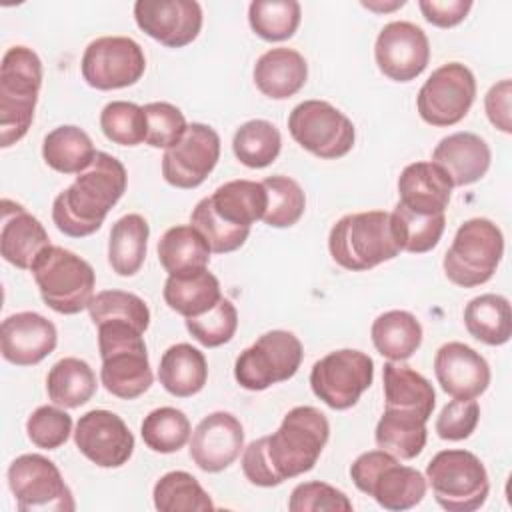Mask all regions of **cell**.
Instances as JSON below:
<instances>
[{"instance_id": "obj_10", "label": "cell", "mask_w": 512, "mask_h": 512, "mask_svg": "<svg viewBox=\"0 0 512 512\" xmlns=\"http://www.w3.org/2000/svg\"><path fill=\"white\" fill-rule=\"evenodd\" d=\"M434 500L448 512H474L490 492L488 472L468 450H442L426 466Z\"/></svg>"}, {"instance_id": "obj_33", "label": "cell", "mask_w": 512, "mask_h": 512, "mask_svg": "<svg viewBox=\"0 0 512 512\" xmlns=\"http://www.w3.org/2000/svg\"><path fill=\"white\" fill-rule=\"evenodd\" d=\"M150 226L140 214L118 218L108 238V262L118 276H134L146 258Z\"/></svg>"}, {"instance_id": "obj_15", "label": "cell", "mask_w": 512, "mask_h": 512, "mask_svg": "<svg viewBox=\"0 0 512 512\" xmlns=\"http://www.w3.org/2000/svg\"><path fill=\"white\" fill-rule=\"evenodd\" d=\"M476 98V78L460 62H448L436 68L422 84L416 106L420 118L436 128L458 124Z\"/></svg>"}, {"instance_id": "obj_21", "label": "cell", "mask_w": 512, "mask_h": 512, "mask_svg": "<svg viewBox=\"0 0 512 512\" xmlns=\"http://www.w3.org/2000/svg\"><path fill=\"white\" fill-rule=\"evenodd\" d=\"M244 450L240 420L224 410L212 412L198 422L190 438V458L204 472H222Z\"/></svg>"}, {"instance_id": "obj_30", "label": "cell", "mask_w": 512, "mask_h": 512, "mask_svg": "<svg viewBox=\"0 0 512 512\" xmlns=\"http://www.w3.org/2000/svg\"><path fill=\"white\" fill-rule=\"evenodd\" d=\"M210 246L192 224L168 228L158 240V260L168 276L198 272L210 264Z\"/></svg>"}, {"instance_id": "obj_18", "label": "cell", "mask_w": 512, "mask_h": 512, "mask_svg": "<svg viewBox=\"0 0 512 512\" xmlns=\"http://www.w3.org/2000/svg\"><path fill=\"white\" fill-rule=\"evenodd\" d=\"M378 70L394 82L418 78L430 62V42L424 30L406 20L386 24L374 44Z\"/></svg>"}, {"instance_id": "obj_35", "label": "cell", "mask_w": 512, "mask_h": 512, "mask_svg": "<svg viewBox=\"0 0 512 512\" xmlns=\"http://www.w3.org/2000/svg\"><path fill=\"white\" fill-rule=\"evenodd\" d=\"M96 156L92 138L78 126L64 124L44 136L42 158L60 174L84 172Z\"/></svg>"}, {"instance_id": "obj_51", "label": "cell", "mask_w": 512, "mask_h": 512, "mask_svg": "<svg viewBox=\"0 0 512 512\" xmlns=\"http://www.w3.org/2000/svg\"><path fill=\"white\" fill-rule=\"evenodd\" d=\"M418 8L432 26L452 28L468 16L472 0H420Z\"/></svg>"}, {"instance_id": "obj_19", "label": "cell", "mask_w": 512, "mask_h": 512, "mask_svg": "<svg viewBox=\"0 0 512 512\" xmlns=\"http://www.w3.org/2000/svg\"><path fill=\"white\" fill-rule=\"evenodd\" d=\"M74 444L84 458L100 468H120L134 452V436L126 422L110 410H90L80 416Z\"/></svg>"}, {"instance_id": "obj_7", "label": "cell", "mask_w": 512, "mask_h": 512, "mask_svg": "<svg viewBox=\"0 0 512 512\" xmlns=\"http://www.w3.org/2000/svg\"><path fill=\"white\" fill-rule=\"evenodd\" d=\"M32 276L42 302L58 314H78L94 298V268L78 254L50 244L32 264Z\"/></svg>"}, {"instance_id": "obj_23", "label": "cell", "mask_w": 512, "mask_h": 512, "mask_svg": "<svg viewBox=\"0 0 512 512\" xmlns=\"http://www.w3.org/2000/svg\"><path fill=\"white\" fill-rule=\"evenodd\" d=\"M56 326L38 312H16L0 326V352L6 362L34 366L54 352Z\"/></svg>"}, {"instance_id": "obj_5", "label": "cell", "mask_w": 512, "mask_h": 512, "mask_svg": "<svg viewBox=\"0 0 512 512\" xmlns=\"http://www.w3.org/2000/svg\"><path fill=\"white\" fill-rule=\"evenodd\" d=\"M42 88V60L32 48L12 46L0 64V146L22 140L34 120Z\"/></svg>"}, {"instance_id": "obj_1", "label": "cell", "mask_w": 512, "mask_h": 512, "mask_svg": "<svg viewBox=\"0 0 512 512\" xmlns=\"http://www.w3.org/2000/svg\"><path fill=\"white\" fill-rule=\"evenodd\" d=\"M328 436V418L318 408L296 406L282 418L276 432L244 448L242 472L254 486H280L316 466Z\"/></svg>"}, {"instance_id": "obj_44", "label": "cell", "mask_w": 512, "mask_h": 512, "mask_svg": "<svg viewBox=\"0 0 512 512\" xmlns=\"http://www.w3.org/2000/svg\"><path fill=\"white\" fill-rule=\"evenodd\" d=\"M100 128L104 136L118 146H138L146 142L144 106L126 100H112L100 112Z\"/></svg>"}, {"instance_id": "obj_46", "label": "cell", "mask_w": 512, "mask_h": 512, "mask_svg": "<svg viewBox=\"0 0 512 512\" xmlns=\"http://www.w3.org/2000/svg\"><path fill=\"white\" fill-rule=\"evenodd\" d=\"M238 328V312L236 306L228 298H220V302L200 316L186 318V330L192 334L196 342L206 348H216L232 340Z\"/></svg>"}, {"instance_id": "obj_25", "label": "cell", "mask_w": 512, "mask_h": 512, "mask_svg": "<svg viewBox=\"0 0 512 512\" xmlns=\"http://www.w3.org/2000/svg\"><path fill=\"white\" fill-rule=\"evenodd\" d=\"M490 160V146L474 132H454L444 136L432 152V162L448 174L452 186H470L478 182L488 172Z\"/></svg>"}, {"instance_id": "obj_17", "label": "cell", "mask_w": 512, "mask_h": 512, "mask_svg": "<svg viewBox=\"0 0 512 512\" xmlns=\"http://www.w3.org/2000/svg\"><path fill=\"white\" fill-rule=\"evenodd\" d=\"M220 158V136L218 132L200 122L188 124L184 136L162 156L164 180L182 190L198 188L208 174L216 168Z\"/></svg>"}, {"instance_id": "obj_2", "label": "cell", "mask_w": 512, "mask_h": 512, "mask_svg": "<svg viewBox=\"0 0 512 512\" xmlns=\"http://www.w3.org/2000/svg\"><path fill=\"white\" fill-rule=\"evenodd\" d=\"M126 186L124 164L112 154L96 152L92 164L54 198L52 220L56 228L70 238L94 234L124 196Z\"/></svg>"}, {"instance_id": "obj_11", "label": "cell", "mask_w": 512, "mask_h": 512, "mask_svg": "<svg viewBox=\"0 0 512 512\" xmlns=\"http://www.w3.org/2000/svg\"><path fill=\"white\" fill-rule=\"evenodd\" d=\"M302 358L304 348L298 336L288 330H270L238 354L234 378L242 388L260 392L290 380L298 372Z\"/></svg>"}, {"instance_id": "obj_45", "label": "cell", "mask_w": 512, "mask_h": 512, "mask_svg": "<svg viewBox=\"0 0 512 512\" xmlns=\"http://www.w3.org/2000/svg\"><path fill=\"white\" fill-rule=\"evenodd\" d=\"M88 314L94 326L108 320L130 322L142 332H146L150 326V310L146 302L140 296L124 290H102L94 294L88 306Z\"/></svg>"}, {"instance_id": "obj_20", "label": "cell", "mask_w": 512, "mask_h": 512, "mask_svg": "<svg viewBox=\"0 0 512 512\" xmlns=\"http://www.w3.org/2000/svg\"><path fill=\"white\" fill-rule=\"evenodd\" d=\"M202 6L196 0H138L134 20L152 40L168 48H184L202 30Z\"/></svg>"}, {"instance_id": "obj_49", "label": "cell", "mask_w": 512, "mask_h": 512, "mask_svg": "<svg viewBox=\"0 0 512 512\" xmlns=\"http://www.w3.org/2000/svg\"><path fill=\"white\" fill-rule=\"evenodd\" d=\"M146 114V144L152 148H170L186 132L188 124L180 108L170 102H150L144 106Z\"/></svg>"}, {"instance_id": "obj_27", "label": "cell", "mask_w": 512, "mask_h": 512, "mask_svg": "<svg viewBox=\"0 0 512 512\" xmlns=\"http://www.w3.org/2000/svg\"><path fill=\"white\" fill-rule=\"evenodd\" d=\"M386 410L414 414L430 420L436 406V392L432 384L414 368L402 362H386L382 372Z\"/></svg>"}, {"instance_id": "obj_48", "label": "cell", "mask_w": 512, "mask_h": 512, "mask_svg": "<svg viewBox=\"0 0 512 512\" xmlns=\"http://www.w3.org/2000/svg\"><path fill=\"white\" fill-rule=\"evenodd\" d=\"M290 512H352L350 498L320 480L298 484L288 500Z\"/></svg>"}, {"instance_id": "obj_38", "label": "cell", "mask_w": 512, "mask_h": 512, "mask_svg": "<svg viewBox=\"0 0 512 512\" xmlns=\"http://www.w3.org/2000/svg\"><path fill=\"white\" fill-rule=\"evenodd\" d=\"M154 506L160 512H208L214 510L210 494L200 486V482L184 472L172 470L164 474L152 490Z\"/></svg>"}, {"instance_id": "obj_26", "label": "cell", "mask_w": 512, "mask_h": 512, "mask_svg": "<svg viewBox=\"0 0 512 512\" xmlns=\"http://www.w3.org/2000/svg\"><path fill=\"white\" fill-rule=\"evenodd\" d=\"M448 174L434 162H412L398 178V204L416 214H444L452 196Z\"/></svg>"}, {"instance_id": "obj_47", "label": "cell", "mask_w": 512, "mask_h": 512, "mask_svg": "<svg viewBox=\"0 0 512 512\" xmlns=\"http://www.w3.org/2000/svg\"><path fill=\"white\" fill-rule=\"evenodd\" d=\"M26 434L30 442L42 450H56L72 434V418L66 410L56 406H40L26 420Z\"/></svg>"}, {"instance_id": "obj_29", "label": "cell", "mask_w": 512, "mask_h": 512, "mask_svg": "<svg viewBox=\"0 0 512 512\" xmlns=\"http://www.w3.org/2000/svg\"><path fill=\"white\" fill-rule=\"evenodd\" d=\"M158 380L162 388L176 398H190L198 394L208 380L204 354L186 342L170 346L160 358Z\"/></svg>"}, {"instance_id": "obj_8", "label": "cell", "mask_w": 512, "mask_h": 512, "mask_svg": "<svg viewBox=\"0 0 512 512\" xmlns=\"http://www.w3.org/2000/svg\"><path fill=\"white\" fill-rule=\"evenodd\" d=\"M354 486L372 496L378 506L390 512L410 510L426 496V478L412 466H404L386 450L360 454L350 466Z\"/></svg>"}, {"instance_id": "obj_24", "label": "cell", "mask_w": 512, "mask_h": 512, "mask_svg": "<svg viewBox=\"0 0 512 512\" xmlns=\"http://www.w3.org/2000/svg\"><path fill=\"white\" fill-rule=\"evenodd\" d=\"M48 246L50 238L42 222L22 204L4 198L0 230L2 258L20 270H30L38 254Z\"/></svg>"}, {"instance_id": "obj_9", "label": "cell", "mask_w": 512, "mask_h": 512, "mask_svg": "<svg viewBox=\"0 0 512 512\" xmlns=\"http://www.w3.org/2000/svg\"><path fill=\"white\" fill-rule=\"evenodd\" d=\"M504 254V236L488 218H470L454 234L444 254L442 266L446 278L462 288L486 284Z\"/></svg>"}, {"instance_id": "obj_14", "label": "cell", "mask_w": 512, "mask_h": 512, "mask_svg": "<svg viewBox=\"0 0 512 512\" xmlns=\"http://www.w3.org/2000/svg\"><path fill=\"white\" fill-rule=\"evenodd\" d=\"M374 380V360L352 348H342L316 360L310 388L332 410L352 408Z\"/></svg>"}, {"instance_id": "obj_3", "label": "cell", "mask_w": 512, "mask_h": 512, "mask_svg": "<svg viewBox=\"0 0 512 512\" xmlns=\"http://www.w3.org/2000/svg\"><path fill=\"white\" fill-rule=\"evenodd\" d=\"M266 204L262 182L230 180L194 206L190 224L202 232L214 254L234 252L250 236V226L262 220Z\"/></svg>"}, {"instance_id": "obj_28", "label": "cell", "mask_w": 512, "mask_h": 512, "mask_svg": "<svg viewBox=\"0 0 512 512\" xmlns=\"http://www.w3.org/2000/svg\"><path fill=\"white\" fill-rule=\"evenodd\" d=\"M306 78L308 64L304 56L292 48H270L254 64V84L272 100H286L298 94Z\"/></svg>"}, {"instance_id": "obj_4", "label": "cell", "mask_w": 512, "mask_h": 512, "mask_svg": "<svg viewBox=\"0 0 512 512\" xmlns=\"http://www.w3.org/2000/svg\"><path fill=\"white\" fill-rule=\"evenodd\" d=\"M96 328L104 388L122 400L142 396L154 382L144 332L124 320H108Z\"/></svg>"}, {"instance_id": "obj_42", "label": "cell", "mask_w": 512, "mask_h": 512, "mask_svg": "<svg viewBox=\"0 0 512 512\" xmlns=\"http://www.w3.org/2000/svg\"><path fill=\"white\" fill-rule=\"evenodd\" d=\"M144 444L160 454L178 452L192 434L188 416L172 406H162L152 410L140 426Z\"/></svg>"}, {"instance_id": "obj_39", "label": "cell", "mask_w": 512, "mask_h": 512, "mask_svg": "<svg viewBox=\"0 0 512 512\" xmlns=\"http://www.w3.org/2000/svg\"><path fill=\"white\" fill-rule=\"evenodd\" d=\"M392 220V232L396 238V244L400 252L410 254H424L436 248L440 242L444 228H446V216L444 214H416L402 204H396L390 212Z\"/></svg>"}, {"instance_id": "obj_32", "label": "cell", "mask_w": 512, "mask_h": 512, "mask_svg": "<svg viewBox=\"0 0 512 512\" xmlns=\"http://www.w3.org/2000/svg\"><path fill=\"white\" fill-rule=\"evenodd\" d=\"M370 336L378 354L392 362H404L422 344V324L412 312L388 310L372 322Z\"/></svg>"}, {"instance_id": "obj_37", "label": "cell", "mask_w": 512, "mask_h": 512, "mask_svg": "<svg viewBox=\"0 0 512 512\" xmlns=\"http://www.w3.org/2000/svg\"><path fill=\"white\" fill-rule=\"evenodd\" d=\"M426 438H428L426 420L414 414H404V412L386 410V408L374 432V440L378 448L390 452L400 460L416 458L424 450Z\"/></svg>"}, {"instance_id": "obj_41", "label": "cell", "mask_w": 512, "mask_h": 512, "mask_svg": "<svg viewBox=\"0 0 512 512\" xmlns=\"http://www.w3.org/2000/svg\"><path fill=\"white\" fill-rule=\"evenodd\" d=\"M302 8L296 0H254L248 6V22L256 36L266 42H282L300 26Z\"/></svg>"}, {"instance_id": "obj_50", "label": "cell", "mask_w": 512, "mask_h": 512, "mask_svg": "<svg viewBox=\"0 0 512 512\" xmlns=\"http://www.w3.org/2000/svg\"><path fill=\"white\" fill-rule=\"evenodd\" d=\"M480 406L476 400H450L436 418V434L442 440H466L478 426Z\"/></svg>"}, {"instance_id": "obj_6", "label": "cell", "mask_w": 512, "mask_h": 512, "mask_svg": "<svg viewBox=\"0 0 512 512\" xmlns=\"http://www.w3.org/2000/svg\"><path fill=\"white\" fill-rule=\"evenodd\" d=\"M332 260L350 272H364L400 254L390 212L368 210L342 216L328 234Z\"/></svg>"}, {"instance_id": "obj_36", "label": "cell", "mask_w": 512, "mask_h": 512, "mask_svg": "<svg viewBox=\"0 0 512 512\" xmlns=\"http://www.w3.org/2000/svg\"><path fill=\"white\" fill-rule=\"evenodd\" d=\"M96 386L90 364L74 356L58 360L46 376L48 398L62 408H80L96 394Z\"/></svg>"}, {"instance_id": "obj_34", "label": "cell", "mask_w": 512, "mask_h": 512, "mask_svg": "<svg viewBox=\"0 0 512 512\" xmlns=\"http://www.w3.org/2000/svg\"><path fill=\"white\" fill-rule=\"evenodd\" d=\"M468 334L488 346H502L512 336V310L500 294H480L464 308Z\"/></svg>"}, {"instance_id": "obj_16", "label": "cell", "mask_w": 512, "mask_h": 512, "mask_svg": "<svg viewBox=\"0 0 512 512\" xmlns=\"http://www.w3.org/2000/svg\"><path fill=\"white\" fill-rule=\"evenodd\" d=\"M80 70L86 84L96 90L128 88L144 76L146 56L128 36H100L86 46Z\"/></svg>"}, {"instance_id": "obj_22", "label": "cell", "mask_w": 512, "mask_h": 512, "mask_svg": "<svg viewBox=\"0 0 512 512\" xmlns=\"http://www.w3.org/2000/svg\"><path fill=\"white\" fill-rule=\"evenodd\" d=\"M434 374L440 388L458 400H476L490 386L488 362L464 342H448L438 348Z\"/></svg>"}, {"instance_id": "obj_31", "label": "cell", "mask_w": 512, "mask_h": 512, "mask_svg": "<svg viewBox=\"0 0 512 512\" xmlns=\"http://www.w3.org/2000/svg\"><path fill=\"white\" fill-rule=\"evenodd\" d=\"M222 298L218 278L208 268L178 276H168L164 282V302L170 310L184 318L200 316L214 308Z\"/></svg>"}, {"instance_id": "obj_13", "label": "cell", "mask_w": 512, "mask_h": 512, "mask_svg": "<svg viewBox=\"0 0 512 512\" xmlns=\"http://www.w3.org/2000/svg\"><path fill=\"white\" fill-rule=\"evenodd\" d=\"M8 486L20 512H74V496L58 466L42 454H22L8 466Z\"/></svg>"}, {"instance_id": "obj_43", "label": "cell", "mask_w": 512, "mask_h": 512, "mask_svg": "<svg viewBox=\"0 0 512 512\" xmlns=\"http://www.w3.org/2000/svg\"><path fill=\"white\" fill-rule=\"evenodd\" d=\"M262 186L268 196L266 212L262 216L264 224L272 228H290L294 226L306 208V196L300 184L288 176H268L262 180Z\"/></svg>"}, {"instance_id": "obj_53", "label": "cell", "mask_w": 512, "mask_h": 512, "mask_svg": "<svg viewBox=\"0 0 512 512\" xmlns=\"http://www.w3.org/2000/svg\"><path fill=\"white\" fill-rule=\"evenodd\" d=\"M404 4H406L404 0L394 2L392 6H386V4H384V6H378V4H374V2H362L364 8H370V10H384V12H386V10H394V8H398V6H404Z\"/></svg>"}, {"instance_id": "obj_12", "label": "cell", "mask_w": 512, "mask_h": 512, "mask_svg": "<svg viewBox=\"0 0 512 512\" xmlns=\"http://www.w3.org/2000/svg\"><path fill=\"white\" fill-rule=\"evenodd\" d=\"M288 132L296 144L322 160L346 156L356 140L352 120L324 100H304L294 106Z\"/></svg>"}, {"instance_id": "obj_52", "label": "cell", "mask_w": 512, "mask_h": 512, "mask_svg": "<svg viewBox=\"0 0 512 512\" xmlns=\"http://www.w3.org/2000/svg\"><path fill=\"white\" fill-rule=\"evenodd\" d=\"M510 96H512V82L508 78L496 82L484 96V108L490 124L504 134L512 132Z\"/></svg>"}, {"instance_id": "obj_40", "label": "cell", "mask_w": 512, "mask_h": 512, "mask_svg": "<svg viewBox=\"0 0 512 512\" xmlns=\"http://www.w3.org/2000/svg\"><path fill=\"white\" fill-rule=\"evenodd\" d=\"M282 148V136L278 128L268 120H248L244 122L232 138L234 156L248 168L270 166Z\"/></svg>"}]
</instances>
